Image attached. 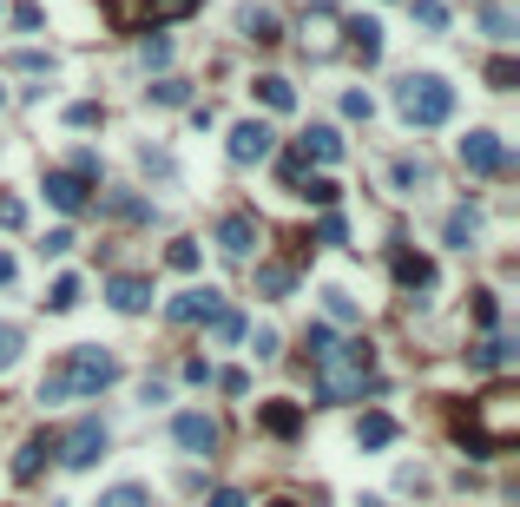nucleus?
Masks as SVG:
<instances>
[{
  "label": "nucleus",
  "instance_id": "nucleus-1",
  "mask_svg": "<svg viewBox=\"0 0 520 507\" xmlns=\"http://www.w3.org/2000/svg\"><path fill=\"white\" fill-rule=\"evenodd\" d=\"M112 382H119V356L112 349H99V343H73L60 356V363L40 376V402H86V396H106Z\"/></svg>",
  "mask_w": 520,
  "mask_h": 507
},
{
  "label": "nucleus",
  "instance_id": "nucleus-2",
  "mask_svg": "<svg viewBox=\"0 0 520 507\" xmlns=\"http://www.w3.org/2000/svg\"><path fill=\"white\" fill-rule=\"evenodd\" d=\"M455 435L468 442V455H501V448H514L520 435V389H507V382H494L481 402H468V415L455 422Z\"/></svg>",
  "mask_w": 520,
  "mask_h": 507
},
{
  "label": "nucleus",
  "instance_id": "nucleus-3",
  "mask_svg": "<svg viewBox=\"0 0 520 507\" xmlns=\"http://www.w3.org/2000/svg\"><path fill=\"white\" fill-rule=\"evenodd\" d=\"M310 382H316V402H356L376 382V349H369V336H336L330 356L310 363Z\"/></svg>",
  "mask_w": 520,
  "mask_h": 507
},
{
  "label": "nucleus",
  "instance_id": "nucleus-4",
  "mask_svg": "<svg viewBox=\"0 0 520 507\" xmlns=\"http://www.w3.org/2000/svg\"><path fill=\"white\" fill-rule=\"evenodd\" d=\"M395 112L409 126H448L455 119V86L442 73H409V80L395 86Z\"/></svg>",
  "mask_w": 520,
  "mask_h": 507
},
{
  "label": "nucleus",
  "instance_id": "nucleus-5",
  "mask_svg": "<svg viewBox=\"0 0 520 507\" xmlns=\"http://www.w3.org/2000/svg\"><path fill=\"white\" fill-rule=\"evenodd\" d=\"M455 159H461V172H474V178H501L507 172V139L488 132V126H474L468 139L455 145Z\"/></svg>",
  "mask_w": 520,
  "mask_h": 507
},
{
  "label": "nucleus",
  "instance_id": "nucleus-6",
  "mask_svg": "<svg viewBox=\"0 0 520 507\" xmlns=\"http://www.w3.org/2000/svg\"><path fill=\"white\" fill-rule=\"evenodd\" d=\"M106 442H112L106 422H99V415H86V422H73V428L60 435V448H53V455H60L66 468H93V461L106 455Z\"/></svg>",
  "mask_w": 520,
  "mask_h": 507
},
{
  "label": "nucleus",
  "instance_id": "nucleus-7",
  "mask_svg": "<svg viewBox=\"0 0 520 507\" xmlns=\"http://www.w3.org/2000/svg\"><path fill=\"white\" fill-rule=\"evenodd\" d=\"M172 442L185 448V455H198V461H211L218 455V442H224V428L211 422L205 409H185V415H172Z\"/></svg>",
  "mask_w": 520,
  "mask_h": 507
},
{
  "label": "nucleus",
  "instance_id": "nucleus-8",
  "mask_svg": "<svg viewBox=\"0 0 520 507\" xmlns=\"http://www.w3.org/2000/svg\"><path fill=\"white\" fill-rule=\"evenodd\" d=\"M224 152H231V165H264L270 152H277V132H270L264 119H237L231 139H224Z\"/></svg>",
  "mask_w": 520,
  "mask_h": 507
},
{
  "label": "nucleus",
  "instance_id": "nucleus-9",
  "mask_svg": "<svg viewBox=\"0 0 520 507\" xmlns=\"http://www.w3.org/2000/svg\"><path fill=\"white\" fill-rule=\"evenodd\" d=\"M257 238H264L257 211H224V218H218V251H224V257H237V264H244V257L257 251Z\"/></svg>",
  "mask_w": 520,
  "mask_h": 507
},
{
  "label": "nucleus",
  "instance_id": "nucleus-10",
  "mask_svg": "<svg viewBox=\"0 0 520 507\" xmlns=\"http://www.w3.org/2000/svg\"><path fill=\"white\" fill-rule=\"evenodd\" d=\"M106 303L119 317H145L152 310V284H145L139 270H119V277H106Z\"/></svg>",
  "mask_w": 520,
  "mask_h": 507
},
{
  "label": "nucleus",
  "instance_id": "nucleus-11",
  "mask_svg": "<svg viewBox=\"0 0 520 507\" xmlns=\"http://www.w3.org/2000/svg\"><path fill=\"white\" fill-rule=\"evenodd\" d=\"M218 290H211V284H191V290H178V297L172 303H165V323H178V330H191V323H205L211 317V310H218Z\"/></svg>",
  "mask_w": 520,
  "mask_h": 507
},
{
  "label": "nucleus",
  "instance_id": "nucleus-12",
  "mask_svg": "<svg viewBox=\"0 0 520 507\" xmlns=\"http://www.w3.org/2000/svg\"><path fill=\"white\" fill-rule=\"evenodd\" d=\"M389 277L402 290H435V264L422 251H409V244H389Z\"/></svg>",
  "mask_w": 520,
  "mask_h": 507
},
{
  "label": "nucleus",
  "instance_id": "nucleus-13",
  "mask_svg": "<svg viewBox=\"0 0 520 507\" xmlns=\"http://www.w3.org/2000/svg\"><path fill=\"white\" fill-rule=\"evenodd\" d=\"M257 428H264L270 442H297V435H303V409H297V402H284V396L257 402Z\"/></svg>",
  "mask_w": 520,
  "mask_h": 507
},
{
  "label": "nucleus",
  "instance_id": "nucleus-14",
  "mask_svg": "<svg viewBox=\"0 0 520 507\" xmlns=\"http://www.w3.org/2000/svg\"><path fill=\"white\" fill-rule=\"evenodd\" d=\"M53 448H60V435H53V428H40V435H27V442H20V455H14V481H20V488H27V481H40V468L53 461Z\"/></svg>",
  "mask_w": 520,
  "mask_h": 507
},
{
  "label": "nucleus",
  "instance_id": "nucleus-15",
  "mask_svg": "<svg viewBox=\"0 0 520 507\" xmlns=\"http://www.w3.org/2000/svg\"><path fill=\"white\" fill-rule=\"evenodd\" d=\"M343 33H349L343 47L356 53L363 66H376V60H382V20H376V14H349V20H343Z\"/></svg>",
  "mask_w": 520,
  "mask_h": 507
},
{
  "label": "nucleus",
  "instance_id": "nucleus-16",
  "mask_svg": "<svg viewBox=\"0 0 520 507\" xmlns=\"http://www.w3.org/2000/svg\"><path fill=\"white\" fill-rule=\"evenodd\" d=\"M86 198H93V185H86V178H73L66 165H60V172H47V205H53V211L79 218V211H86Z\"/></svg>",
  "mask_w": 520,
  "mask_h": 507
},
{
  "label": "nucleus",
  "instance_id": "nucleus-17",
  "mask_svg": "<svg viewBox=\"0 0 520 507\" xmlns=\"http://www.w3.org/2000/svg\"><path fill=\"white\" fill-rule=\"evenodd\" d=\"M514 356H520V343H514V336L488 330V343H481V349H468V369H481V376H494V369H514Z\"/></svg>",
  "mask_w": 520,
  "mask_h": 507
},
{
  "label": "nucleus",
  "instance_id": "nucleus-18",
  "mask_svg": "<svg viewBox=\"0 0 520 507\" xmlns=\"http://www.w3.org/2000/svg\"><path fill=\"white\" fill-rule=\"evenodd\" d=\"M237 33H244V40H257V47H277V40H284V20H277V7H244V14H237Z\"/></svg>",
  "mask_w": 520,
  "mask_h": 507
},
{
  "label": "nucleus",
  "instance_id": "nucleus-19",
  "mask_svg": "<svg viewBox=\"0 0 520 507\" xmlns=\"http://www.w3.org/2000/svg\"><path fill=\"white\" fill-rule=\"evenodd\" d=\"M198 0H132L126 7V27H165V20H185Z\"/></svg>",
  "mask_w": 520,
  "mask_h": 507
},
{
  "label": "nucleus",
  "instance_id": "nucleus-20",
  "mask_svg": "<svg viewBox=\"0 0 520 507\" xmlns=\"http://www.w3.org/2000/svg\"><path fill=\"white\" fill-rule=\"evenodd\" d=\"M297 145H303V159H323V165L343 159V132H336V126H310Z\"/></svg>",
  "mask_w": 520,
  "mask_h": 507
},
{
  "label": "nucleus",
  "instance_id": "nucleus-21",
  "mask_svg": "<svg viewBox=\"0 0 520 507\" xmlns=\"http://www.w3.org/2000/svg\"><path fill=\"white\" fill-rule=\"evenodd\" d=\"M442 238L455 244V251H468V244L481 238V211H474V205H455V211H448V224H442Z\"/></svg>",
  "mask_w": 520,
  "mask_h": 507
},
{
  "label": "nucleus",
  "instance_id": "nucleus-22",
  "mask_svg": "<svg viewBox=\"0 0 520 507\" xmlns=\"http://www.w3.org/2000/svg\"><path fill=\"white\" fill-rule=\"evenodd\" d=\"M395 435H402V422H395V415H382V409H369L363 422H356V442H363V448H389Z\"/></svg>",
  "mask_w": 520,
  "mask_h": 507
},
{
  "label": "nucleus",
  "instance_id": "nucleus-23",
  "mask_svg": "<svg viewBox=\"0 0 520 507\" xmlns=\"http://www.w3.org/2000/svg\"><path fill=\"white\" fill-rule=\"evenodd\" d=\"M251 93H257V106H270V112H290V106H297V86H290L284 73H264Z\"/></svg>",
  "mask_w": 520,
  "mask_h": 507
},
{
  "label": "nucleus",
  "instance_id": "nucleus-24",
  "mask_svg": "<svg viewBox=\"0 0 520 507\" xmlns=\"http://www.w3.org/2000/svg\"><path fill=\"white\" fill-rule=\"evenodd\" d=\"M205 330H211V343H244V310H237V303H218L205 317Z\"/></svg>",
  "mask_w": 520,
  "mask_h": 507
},
{
  "label": "nucleus",
  "instance_id": "nucleus-25",
  "mask_svg": "<svg viewBox=\"0 0 520 507\" xmlns=\"http://www.w3.org/2000/svg\"><path fill=\"white\" fill-rule=\"evenodd\" d=\"M297 290V264H257V297H290Z\"/></svg>",
  "mask_w": 520,
  "mask_h": 507
},
{
  "label": "nucleus",
  "instance_id": "nucleus-26",
  "mask_svg": "<svg viewBox=\"0 0 520 507\" xmlns=\"http://www.w3.org/2000/svg\"><path fill=\"white\" fill-rule=\"evenodd\" d=\"M297 198H303V205H316V211H336V205H343V185H336V178H303Z\"/></svg>",
  "mask_w": 520,
  "mask_h": 507
},
{
  "label": "nucleus",
  "instance_id": "nucleus-27",
  "mask_svg": "<svg viewBox=\"0 0 520 507\" xmlns=\"http://www.w3.org/2000/svg\"><path fill=\"white\" fill-rule=\"evenodd\" d=\"M514 7H501V0H481V33H488V40H514Z\"/></svg>",
  "mask_w": 520,
  "mask_h": 507
},
{
  "label": "nucleus",
  "instance_id": "nucleus-28",
  "mask_svg": "<svg viewBox=\"0 0 520 507\" xmlns=\"http://www.w3.org/2000/svg\"><path fill=\"white\" fill-rule=\"evenodd\" d=\"M389 185L402 191V198H415V191L428 185V165H422V159H395V165H389Z\"/></svg>",
  "mask_w": 520,
  "mask_h": 507
},
{
  "label": "nucleus",
  "instance_id": "nucleus-29",
  "mask_svg": "<svg viewBox=\"0 0 520 507\" xmlns=\"http://www.w3.org/2000/svg\"><path fill=\"white\" fill-rule=\"evenodd\" d=\"M106 218H119V224H145V218H152V205H145V198H132V191H112V198H106Z\"/></svg>",
  "mask_w": 520,
  "mask_h": 507
},
{
  "label": "nucleus",
  "instance_id": "nucleus-30",
  "mask_svg": "<svg viewBox=\"0 0 520 507\" xmlns=\"http://www.w3.org/2000/svg\"><path fill=\"white\" fill-rule=\"evenodd\" d=\"M310 244H330V251H336V244H349V218H343V211H323L316 231H310Z\"/></svg>",
  "mask_w": 520,
  "mask_h": 507
},
{
  "label": "nucleus",
  "instance_id": "nucleus-31",
  "mask_svg": "<svg viewBox=\"0 0 520 507\" xmlns=\"http://www.w3.org/2000/svg\"><path fill=\"white\" fill-rule=\"evenodd\" d=\"M277 178H284L290 191H297L303 178H310V159H303V145H284V152H277Z\"/></svg>",
  "mask_w": 520,
  "mask_h": 507
},
{
  "label": "nucleus",
  "instance_id": "nucleus-32",
  "mask_svg": "<svg viewBox=\"0 0 520 507\" xmlns=\"http://www.w3.org/2000/svg\"><path fill=\"white\" fill-rule=\"evenodd\" d=\"M93 507H152V494H145L139 481H119V488H106Z\"/></svg>",
  "mask_w": 520,
  "mask_h": 507
},
{
  "label": "nucleus",
  "instance_id": "nucleus-33",
  "mask_svg": "<svg viewBox=\"0 0 520 507\" xmlns=\"http://www.w3.org/2000/svg\"><path fill=\"white\" fill-rule=\"evenodd\" d=\"M323 310H330V323H356V317H363V310H356V297H349L343 284L323 290Z\"/></svg>",
  "mask_w": 520,
  "mask_h": 507
},
{
  "label": "nucleus",
  "instance_id": "nucleus-34",
  "mask_svg": "<svg viewBox=\"0 0 520 507\" xmlns=\"http://www.w3.org/2000/svg\"><path fill=\"white\" fill-rule=\"evenodd\" d=\"M145 99H152V106H191V86L185 80H152Z\"/></svg>",
  "mask_w": 520,
  "mask_h": 507
},
{
  "label": "nucleus",
  "instance_id": "nucleus-35",
  "mask_svg": "<svg viewBox=\"0 0 520 507\" xmlns=\"http://www.w3.org/2000/svg\"><path fill=\"white\" fill-rule=\"evenodd\" d=\"M303 349H310V363H323L336 349V323H310V330H303Z\"/></svg>",
  "mask_w": 520,
  "mask_h": 507
},
{
  "label": "nucleus",
  "instance_id": "nucleus-36",
  "mask_svg": "<svg viewBox=\"0 0 520 507\" xmlns=\"http://www.w3.org/2000/svg\"><path fill=\"white\" fill-rule=\"evenodd\" d=\"M165 264H172L178 277H191V270H198V244H191V238H172V244H165Z\"/></svg>",
  "mask_w": 520,
  "mask_h": 507
},
{
  "label": "nucleus",
  "instance_id": "nucleus-37",
  "mask_svg": "<svg viewBox=\"0 0 520 507\" xmlns=\"http://www.w3.org/2000/svg\"><path fill=\"white\" fill-rule=\"evenodd\" d=\"M73 303H79V277H53L47 284V310L60 317V310H73Z\"/></svg>",
  "mask_w": 520,
  "mask_h": 507
},
{
  "label": "nucleus",
  "instance_id": "nucleus-38",
  "mask_svg": "<svg viewBox=\"0 0 520 507\" xmlns=\"http://www.w3.org/2000/svg\"><path fill=\"white\" fill-rule=\"evenodd\" d=\"M60 119H66L73 132H93V126H99V99H73V106H66Z\"/></svg>",
  "mask_w": 520,
  "mask_h": 507
},
{
  "label": "nucleus",
  "instance_id": "nucleus-39",
  "mask_svg": "<svg viewBox=\"0 0 520 507\" xmlns=\"http://www.w3.org/2000/svg\"><path fill=\"white\" fill-rule=\"evenodd\" d=\"M7 66H14V73H53V53H40V47H20V53H7Z\"/></svg>",
  "mask_w": 520,
  "mask_h": 507
},
{
  "label": "nucleus",
  "instance_id": "nucleus-40",
  "mask_svg": "<svg viewBox=\"0 0 520 507\" xmlns=\"http://www.w3.org/2000/svg\"><path fill=\"white\" fill-rule=\"evenodd\" d=\"M409 14L422 20L428 33H442V27H448V7H442V0H409Z\"/></svg>",
  "mask_w": 520,
  "mask_h": 507
},
{
  "label": "nucleus",
  "instance_id": "nucleus-41",
  "mask_svg": "<svg viewBox=\"0 0 520 507\" xmlns=\"http://www.w3.org/2000/svg\"><path fill=\"white\" fill-rule=\"evenodd\" d=\"M139 60L152 66V73H158V66H172V40H165V33H152V40H139Z\"/></svg>",
  "mask_w": 520,
  "mask_h": 507
},
{
  "label": "nucleus",
  "instance_id": "nucleus-42",
  "mask_svg": "<svg viewBox=\"0 0 520 507\" xmlns=\"http://www.w3.org/2000/svg\"><path fill=\"white\" fill-rule=\"evenodd\" d=\"M73 224H53V231H47V238H40V257H66V251H73Z\"/></svg>",
  "mask_w": 520,
  "mask_h": 507
},
{
  "label": "nucleus",
  "instance_id": "nucleus-43",
  "mask_svg": "<svg viewBox=\"0 0 520 507\" xmlns=\"http://www.w3.org/2000/svg\"><path fill=\"white\" fill-rule=\"evenodd\" d=\"M514 80H520V66L507 60V53H501V60H488V86H494V93H507Z\"/></svg>",
  "mask_w": 520,
  "mask_h": 507
},
{
  "label": "nucleus",
  "instance_id": "nucleus-44",
  "mask_svg": "<svg viewBox=\"0 0 520 507\" xmlns=\"http://www.w3.org/2000/svg\"><path fill=\"white\" fill-rule=\"evenodd\" d=\"M474 323H481V330H494V323H501V303H494V290H474Z\"/></svg>",
  "mask_w": 520,
  "mask_h": 507
},
{
  "label": "nucleus",
  "instance_id": "nucleus-45",
  "mask_svg": "<svg viewBox=\"0 0 520 507\" xmlns=\"http://www.w3.org/2000/svg\"><path fill=\"white\" fill-rule=\"evenodd\" d=\"M211 382H218L224 396H251V376L244 369H211Z\"/></svg>",
  "mask_w": 520,
  "mask_h": 507
},
{
  "label": "nucleus",
  "instance_id": "nucleus-46",
  "mask_svg": "<svg viewBox=\"0 0 520 507\" xmlns=\"http://www.w3.org/2000/svg\"><path fill=\"white\" fill-rule=\"evenodd\" d=\"M251 349H257V363H277V356H284V336H277V330H257Z\"/></svg>",
  "mask_w": 520,
  "mask_h": 507
},
{
  "label": "nucleus",
  "instance_id": "nucleus-47",
  "mask_svg": "<svg viewBox=\"0 0 520 507\" xmlns=\"http://www.w3.org/2000/svg\"><path fill=\"white\" fill-rule=\"evenodd\" d=\"M66 172L86 178V185H99V172H106V165H99V152H73V165H66Z\"/></svg>",
  "mask_w": 520,
  "mask_h": 507
},
{
  "label": "nucleus",
  "instance_id": "nucleus-48",
  "mask_svg": "<svg viewBox=\"0 0 520 507\" xmlns=\"http://www.w3.org/2000/svg\"><path fill=\"white\" fill-rule=\"evenodd\" d=\"M20 224H27V205L7 191V198H0V231H20Z\"/></svg>",
  "mask_w": 520,
  "mask_h": 507
},
{
  "label": "nucleus",
  "instance_id": "nucleus-49",
  "mask_svg": "<svg viewBox=\"0 0 520 507\" xmlns=\"http://www.w3.org/2000/svg\"><path fill=\"white\" fill-rule=\"evenodd\" d=\"M303 33H310V40H303V47H310V53H330V47H336V40H330V20H323V14H316V20H310V27H303Z\"/></svg>",
  "mask_w": 520,
  "mask_h": 507
},
{
  "label": "nucleus",
  "instance_id": "nucleus-50",
  "mask_svg": "<svg viewBox=\"0 0 520 507\" xmlns=\"http://www.w3.org/2000/svg\"><path fill=\"white\" fill-rule=\"evenodd\" d=\"M369 112H376V99H369V93H343V119H363V126H369Z\"/></svg>",
  "mask_w": 520,
  "mask_h": 507
},
{
  "label": "nucleus",
  "instance_id": "nucleus-51",
  "mask_svg": "<svg viewBox=\"0 0 520 507\" xmlns=\"http://www.w3.org/2000/svg\"><path fill=\"white\" fill-rule=\"evenodd\" d=\"M14 363H20V330L0 323V369H14Z\"/></svg>",
  "mask_w": 520,
  "mask_h": 507
},
{
  "label": "nucleus",
  "instance_id": "nucleus-52",
  "mask_svg": "<svg viewBox=\"0 0 520 507\" xmlns=\"http://www.w3.org/2000/svg\"><path fill=\"white\" fill-rule=\"evenodd\" d=\"M139 165H145L152 178H172V152H152V145H145V152H139Z\"/></svg>",
  "mask_w": 520,
  "mask_h": 507
},
{
  "label": "nucleus",
  "instance_id": "nucleus-53",
  "mask_svg": "<svg viewBox=\"0 0 520 507\" xmlns=\"http://www.w3.org/2000/svg\"><path fill=\"white\" fill-rule=\"evenodd\" d=\"M14 27L20 33H40V7H33V0H20V7H14Z\"/></svg>",
  "mask_w": 520,
  "mask_h": 507
},
{
  "label": "nucleus",
  "instance_id": "nucleus-54",
  "mask_svg": "<svg viewBox=\"0 0 520 507\" xmlns=\"http://www.w3.org/2000/svg\"><path fill=\"white\" fill-rule=\"evenodd\" d=\"M205 507H251V501H244V488H218Z\"/></svg>",
  "mask_w": 520,
  "mask_h": 507
},
{
  "label": "nucleus",
  "instance_id": "nucleus-55",
  "mask_svg": "<svg viewBox=\"0 0 520 507\" xmlns=\"http://www.w3.org/2000/svg\"><path fill=\"white\" fill-rule=\"evenodd\" d=\"M126 7H132V0H106V14L119 20V27H126Z\"/></svg>",
  "mask_w": 520,
  "mask_h": 507
},
{
  "label": "nucleus",
  "instance_id": "nucleus-56",
  "mask_svg": "<svg viewBox=\"0 0 520 507\" xmlns=\"http://www.w3.org/2000/svg\"><path fill=\"white\" fill-rule=\"evenodd\" d=\"M0 284H14V257L0 251Z\"/></svg>",
  "mask_w": 520,
  "mask_h": 507
},
{
  "label": "nucleus",
  "instance_id": "nucleus-57",
  "mask_svg": "<svg viewBox=\"0 0 520 507\" xmlns=\"http://www.w3.org/2000/svg\"><path fill=\"white\" fill-rule=\"evenodd\" d=\"M363 507H389V501H382V494H369V501H363Z\"/></svg>",
  "mask_w": 520,
  "mask_h": 507
},
{
  "label": "nucleus",
  "instance_id": "nucleus-58",
  "mask_svg": "<svg viewBox=\"0 0 520 507\" xmlns=\"http://www.w3.org/2000/svg\"><path fill=\"white\" fill-rule=\"evenodd\" d=\"M310 7H336V0H310Z\"/></svg>",
  "mask_w": 520,
  "mask_h": 507
},
{
  "label": "nucleus",
  "instance_id": "nucleus-59",
  "mask_svg": "<svg viewBox=\"0 0 520 507\" xmlns=\"http://www.w3.org/2000/svg\"><path fill=\"white\" fill-rule=\"evenodd\" d=\"M0 106H7V86H0Z\"/></svg>",
  "mask_w": 520,
  "mask_h": 507
},
{
  "label": "nucleus",
  "instance_id": "nucleus-60",
  "mask_svg": "<svg viewBox=\"0 0 520 507\" xmlns=\"http://www.w3.org/2000/svg\"><path fill=\"white\" fill-rule=\"evenodd\" d=\"M0 14H7V7H0Z\"/></svg>",
  "mask_w": 520,
  "mask_h": 507
}]
</instances>
